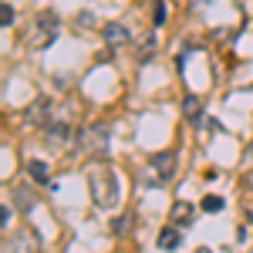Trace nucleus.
I'll return each mask as SVG.
<instances>
[{
  "label": "nucleus",
  "mask_w": 253,
  "mask_h": 253,
  "mask_svg": "<svg viewBox=\"0 0 253 253\" xmlns=\"http://www.w3.org/2000/svg\"><path fill=\"white\" fill-rule=\"evenodd\" d=\"M78 149L81 152H98V156H105V149H108V128H105V125H88V128H81Z\"/></svg>",
  "instance_id": "2"
},
{
  "label": "nucleus",
  "mask_w": 253,
  "mask_h": 253,
  "mask_svg": "<svg viewBox=\"0 0 253 253\" xmlns=\"http://www.w3.org/2000/svg\"><path fill=\"white\" fill-rule=\"evenodd\" d=\"M199 115H203V98H199V95H186V98H182V118L199 122Z\"/></svg>",
  "instance_id": "8"
},
{
  "label": "nucleus",
  "mask_w": 253,
  "mask_h": 253,
  "mask_svg": "<svg viewBox=\"0 0 253 253\" xmlns=\"http://www.w3.org/2000/svg\"><path fill=\"white\" fill-rule=\"evenodd\" d=\"M179 243H182V233H179L175 226H166V230L159 233V247H162V250H175Z\"/></svg>",
  "instance_id": "10"
},
{
  "label": "nucleus",
  "mask_w": 253,
  "mask_h": 253,
  "mask_svg": "<svg viewBox=\"0 0 253 253\" xmlns=\"http://www.w3.org/2000/svg\"><path fill=\"white\" fill-rule=\"evenodd\" d=\"M196 253H210V250H206V247H199V250H196Z\"/></svg>",
  "instance_id": "20"
},
{
  "label": "nucleus",
  "mask_w": 253,
  "mask_h": 253,
  "mask_svg": "<svg viewBox=\"0 0 253 253\" xmlns=\"http://www.w3.org/2000/svg\"><path fill=\"white\" fill-rule=\"evenodd\" d=\"M101 38H105V44H112V47H122V44H128V27H122V24H105L101 27Z\"/></svg>",
  "instance_id": "7"
},
{
  "label": "nucleus",
  "mask_w": 253,
  "mask_h": 253,
  "mask_svg": "<svg viewBox=\"0 0 253 253\" xmlns=\"http://www.w3.org/2000/svg\"><path fill=\"white\" fill-rule=\"evenodd\" d=\"M132 223H135V216H132V213L115 216V219H112V233H115V236H128V233H132Z\"/></svg>",
  "instance_id": "11"
},
{
  "label": "nucleus",
  "mask_w": 253,
  "mask_h": 253,
  "mask_svg": "<svg viewBox=\"0 0 253 253\" xmlns=\"http://www.w3.org/2000/svg\"><path fill=\"white\" fill-rule=\"evenodd\" d=\"M219 210H223V199L219 196H206L203 199V213H219Z\"/></svg>",
  "instance_id": "15"
},
{
  "label": "nucleus",
  "mask_w": 253,
  "mask_h": 253,
  "mask_svg": "<svg viewBox=\"0 0 253 253\" xmlns=\"http://www.w3.org/2000/svg\"><path fill=\"white\" fill-rule=\"evenodd\" d=\"M34 31H38V44L47 47V44L54 41V34H58V17H54V14H41V20L34 24Z\"/></svg>",
  "instance_id": "4"
},
{
  "label": "nucleus",
  "mask_w": 253,
  "mask_h": 253,
  "mask_svg": "<svg viewBox=\"0 0 253 253\" xmlns=\"http://www.w3.org/2000/svg\"><path fill=\"white\" fill-rule=\"evenodd\" d=\"M152 14H156L152 20H156L159 27H162V24H166V0H156V10H152Z\"/></svg>",
  "instance_id": "17"
},
{
  "label": "nucleus",
  "mask_w": 253,
  "mask_h": 253,
  "mask_svg": "<svg viewBox=\"0 0 253 253\" xmlns=\"http://www.w3.org/2000/svg\"><path fill=\"white\" fill-rule=\"evenodd\" d=\"M88 186H91L95 206H101V210H115L118 206L122 189H118V179H115V172H112L108 166H95V169L88 172Z\"/></svg>",
  "instance_id": "1"
},
{
  "label": "nucleus",
  "mask_w": 253,
  "mask_h": 253,
  "mask_svg": "<svg viewBox=\"0 0 253 253\" xmlns=\"http://www.w3.org/2000/svg\"><path fill=\"white\" fill-rule=\"evenodd\" d=\"M44 118H47V101H34V105L27 108L24 122H27V125H38V122H44Z\"/></svg>",
  "instance_id": "12"
},
{
  "label": "nucleus",
  "mask_w": 253,
  "mask_h": 253,
  "mask_svg": "<svg viewBox=\"0 0 253 253\" xmlns=\"http://www.w3.org/2000/svg\"><path fill=\"white\" fill-rule=\"evenodd\" d=\"M0 24H3V27H10V24H14V7H10V3H3V7H0Z\"/></svg>",
  "instance_id": "16"
},
{
  "label": "nucleus",
  "mask_w": 253,
  "mask_h": 253,
  "mask_svg": "<svg viewBox=\"0 0 253 253\" xmlns=\"http://www.w3.org/2000/svg\"><path fill=\"white\" fill-rule=\"evenodd\" d=\"M0 219H3V226L10 223V206H0Z\"/></svg>",
  "instance_id": "19"
},
{
  "label": "nucleus",
  "mask_w": 253,
  "mask_h": 253,
  "mask_svg": "<svg viewBox=\"0 0 253 253\" xmlns=\"http://www.w3.org/2000/svg\"><path fill=\"white\" fill-rule=\"evenodd\" d=\"M14 203H17V210H24V213H27V210H34V193H31V189H14Z\"/></svg>",
  "instance_id": "14"
},
{
  "label": "nucleus",
  "mask_w": 253,
  "mask_h": 253,
  "mask_svg": "<svg viewBox=\"0 0 253 253\" xmlns=\"http://www.w3.org/2000/svg\"><path fill=\"white\" fill-rule=\"evenodd\" d=\"M152 51H156V38H149V41H145V47L138 51V58H152Z\"/></svg>",
  "instance_id": "18"
},
{
  "label": "nucleus",
  "mask_w": 253,
  "mask_h": 253,
  "mask_svg": "<svg viewBox=\"0 0 253 253\" xmlns=\"http://www.w3.org/2000/svg\"><path fill=\"white\" fill-rule=\"evenodd\" d=\"M44 135H47V145L58 149V145H68L75 132H71V125H64V122H51V125H44Z\"/></svg>",
  "instance_id": "5"
},
{
  "label": "nucleus",
  "mask_w": 253,
  "mask_h": 253,
  "mask_svg": "<svg viewBox=\"0 0 253 253\" xmlns=\"http://www.w3.org/2000/svg\"><path fill=\"white\" fill-rule=\"evenodd\" d=\"M193 216H196L193 203H175V206H172V223H175V226H186V223H193Z\"/></svg>",
  "instance_id": "9"
},
{
  "label": "nucleus",
  "mask_w": 253,
  "mask_h": 253,
  "mask_svg": "<svg viewBox=\"0 0 253 253\" xmlns=\"http://www.w3.org/2000/svg\"><path fill=\"white\" fill-rule=\"evenodd\" d=\"M149 162H152V169L159 172V179H162V182H169V179L175 175V152H169V149L156 152V156L149 159Z\"/></svg>",
  "instance_id": "3"
},
{
  "label": "nucleus",
  "mask_w": 253,
  "mask_h": 253,
  "mask_svg": "<svg viewBox=\"0 0 253 253\" xmlns=\"http://www.w3.org/2000/svg\"><path fill=\"white\" fill-rule=\"evenodd\" d=\"M27 172H31L34 182H51V179H47V166H44L41 159H31V162H27Z\"/></svg>",
  "instance_id": "13"
},
{
  "label": "nucleus",
  "mask_w": 253,
  "mask_h": 253,
  "mask_svg": "<svg viewBox=\"0 0 253 253\" xmlns=\"http://www.w3.org/2000/svg\"><path fill=\"white\" fill-rule=\"evenodd\" d=\"M41 240L34 236V230H17L14 233V253H38Z\"/></svg>",
  "instance_id": "6"
}]
</instances>
